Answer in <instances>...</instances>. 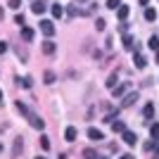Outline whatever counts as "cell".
<instances>
[{"label": "cell", "mask_w": 159, "mask_h": 159, "mask_svg": "<svg viewBox=\"0 0 159 159\" xmlns=\"http://www.w3.org/2000/svg\"><path fill=\"white\" fill-rule=\"evenodd\" d=\"M119 5H121V0H107V7H109V10H119Z\"/></svg>", "instance_id": "obj_25"}, {"label": "cell", "mask_w": 159, "mask_h": 159, "mask_svg": "<svg viewBox=\"0 0 159 159\" xmlns=\"http://www.w3.org/2000/svg\"><path fill=\"white\" fill-rule=\"evenodd\" d=\"M88 138L90 140H102L105 135H102V131H98V128H88Z\"/></svg>", "instance_id": "obj_9"}, {"label": "cell", "mask_w": 159, "mask_h": 159, "mask_svg": "<svg viewBox=\"0 0 159 159\" xmlns=\"http://www.w3.org/2000/svg\"><path fill=\"white\" fill-rule=\"evenodd\" d=\"M0 152H2V145H0Z\"/></svg>", "instance_id": "obj_38"}, {"label": "cell", "mask_w": 159, "mask_h": 159, "mask_svg": "<svg viewBox=\"0 0 159 159\" xmlns=\"http://www.w3.org/2000/svg\"><path fill=\"white\" fill-rule=\"evenodd\" d=\"M83 159H98V152L95 150H83Z\"/></svg>", "instance_id": "obj_22"}, {"label": "cell", "mask_w": 159, "mask_h": 159, "mask_svg": "<svg viewBox=\"0 0 159 159\" xmlns=\"http://www.w3.org/2000/svg\"><path fill=\"white\" fill-rule=\"evenodd\" d=\"M95 29H98V31H105V19H95Z\"/></svg>", "instance_id": "obj_27"}, {"label": "cell", "mask_w": 159, "mask_h": 159, "mask_svg": "<svg viewBox=\"0 0 159 159\" xmlns=\"http://www.w3.org/2000/svg\"><path fill=\"white\" fill-rule=\"evenodd\" d=\"M121 159H135V157H133V154H124Z\"/></svg>", "instance_id": "obj_32"}, {"label": "cell", "mask_w": 159, "mask_h": 159, "mask_svg": "<svg viewBox=\"0 0 159 159\" xmlns=\"http://www.w3.org/2000/svg\"><path fill=\"white\" fill-rule=\"evenodd\" d=\"M138 2H140V5H147V2H150V0H138Z\"/></svg>", "instance_id": "obj_34"}, {"label": "cell", "mask_w": 159, "mask_h": 159, "mask_svg": "<svg viewBox=\"0 0 159 159\" xmlns=\"http://www.w3.org/2000/svg\"><path fill=\"white\" fill-rule=\"evenodd\" d=\"M135 100H138V93H133V90H131V93H128V95H126V98L121 100V109H126V107H131V105H135Z\"/></svg>", "instance_id": "obj_4"}, {"label": "cell", "mask_w": 159, "mask_h": 159, "mask_svg": "<svg viewBox=\"0 0 159 159\" xmlns=\"http://www.w3.org/2000/svg\"><path fill=\"white\" fill-rule=\"evenodd\" d=\"M124 143H126V145H135V143H138V135L131 133V131H124Z\"/></svg>", "instance_id": "obj_6"}, {"label": "cell", "mask_w": 159, "mask_h": 159, "mask_svg": "<svg viewBox=\"0 0 159 159\" xmlns=\"http://www.w3.org/2000/svg\"><path fill=\"white\" fill-rule=\"evenodd\" d=\"M43 79H45V83L50 86V83H55V81H57V76H55L52 71H45V76H43Z\"/></svg>", "instance_id": "obj_20"}, {"label": "cell", "mask_w": 159, "mask_h": 159, "mask_svg": "<svg viewBox=\"0 0 159 159\" xmlns=\"http://www.w3.org/2000/svg\"><path fill=\"white\" fill-rule=\"evenodd\" d=\"M100 159H107V157H100Z\"/></svg>", "instance_id": "obj_39"}, {"label": "cell", "mask_w": 159, "mask_h": 159, "mask_svg": "<svg viewBox=\"0 0 159 159\" xmlns=\"http://www.w3.org/2000/svg\"><path fill=\"white\" fill-rule=\"evenodd\" d=\"M116 79H119V74H116V71L109 74V79H107V88H116Z\"/></svg>", "instance_id": "obj_16"}, {"label": "cell", "mask_w": 159, "mask_h": 159, "mask_svg": "<svg viewBox=\"0 0 159 159\" xmlns=\"http://www.w3.org/2000/svg\"><path fill=\"white\" fill-rule=\"evenodd\" d=\"M26 119H29V124H31L33 128H43V126H45V121L40 119L38 114H33V112H29V114H26Z\"/></svg>", "instance_id": "obj_2"}, {"label": "cell", "mask_w": 159, "mask_h": 159, "mask_svg": "<svg viewBox=\"0 0 159 159\" xmlns=\"http://www.w3.org/2000/svg\"><path fill=\"white\" fill-rule=\"evenodd\" d=\"M124 48H126V50H133V38L131 36H124Z\"/></svg>", "instance_id": "obj_23"}, {"label": "cell", "mask_w": 159, "mask_h": 159, "mask_svg": "<svg viewBox=\"0 0 159 159\" xmlns=\"http://www.w3.org/2000/svg\"><path fill=\"white\" fill-rule=\"evenodd\" d=\"M2 52H7V43H5V40H0V55H2Z\"/></svg>", "instance_id": "obj_30"}, {"label": "cell", "mask_w": 159, "mask_h": 159, "mask_svg": "<svg viewBox=\"0 0 159 159\" xmlns=\"http://www.w3.org/2000/svg\"><path fill=\"white\" fill-rule=\"evenodd\" d=\"M0 102H2V90H0Z\"/></svg>", "instance_id": "obj_35"}, {"label": "cell", "mask_w": 159, "mask_h": 159, "mask_svg": "<svg viewBox=\"0 0 159 159\" xmlns=\"http://www.w3.org/2000/svg\"><path fill=\"white\" fill-rule=\"evenodd\" d=\"M150 133H152V138H159V124H152V126H150Z\"/></svg>", "instance_id": "obj_26"}, {"label": "cell", "mask_w": 159, "mask_h": 159, "mask_svg": "<svg viewBox=\"0 0 159 159\" xmlns=\"http://www.w3.org/2000/svg\"><path fill=\"white\" fill-rule=\"evenodd\" d=\"M143 116H145V119H152V116H154V105H152V102H150V105H145V109H143Z\"/></svg>", "instance_id": "obj_12"}, {"label": "cell", "mask_w": 159, "mask_h": 159, "mask_svg": "<svg viewBox=\"0 0 159 159\" xmlns=\"http://www.w3.org/2000/svg\"><path fill=\"white\" fill-rule=\"evenodd\" d=\"M62 14H64V7H62V5H52V17H57V19H60Z\"/></svg>", "instance_id": "obj_18"}, {"label": "cell", "mask_w": 159, "mask_h": 159, "mask_svg": "<svg viewBox=\"0 0 159 159\" xmlns=\"http://www.w3.org/2000/svg\"><path fill=\"white\" fill-rule=\"evenodd\" d=\"M79 2H86V0H79Z\"/></svg>", "instance_id": "obj_37"}, {"label": "cell", "mask_w": 159, "mask_h": 159, "mask_svg": "<svg viewBox=\"0 0 159 159\" xmlns=\"http://www.w3.org/2000/svg\"><path fill=\"white\" fill-rule=\"evenodd\" d=\"M45 10H48V7H45V2H40V0L31 5V12H33V14H43Z\"/></svg>", "instance_id": "obj_7"}, {"label": "cell", "mask_w": 159, "mask_h": 159, "mask_svg": "<svg viewBox=\"0 0 159 159\" xmlns=\"http://www.w3.org/2000/svg\"><path fill=\"white\" fill-rule=\"evenodd\" d=\"M66 12H69V17H79V14H86V12H83V10H79V7H69V10H66Z\"/></svg>", "instance_id": "obj_19"}, {"label": "cell", "mask_w": 159, "mask_h": 159, "mask_svg": "<svg viewBox=\"0 0 159 159\" xmlns=\"http://www.w3.org/2000/svg\"><path fill=\"white\" fill-rule=\"evenodd\" d=\"M152 159H159V150H157V152H154V154H152Z\"/></svg>", "instance_id": "obj_33"}, {"label": "cell", "mask_w": 159, "mask_h": 159, "mask_svg": "<svg viewBox=\"0 0 159 159\" xmlns=\"http://www.w3.org/2000/svg\"><path fill=\"white\" fill-rule=\"evenodd\" d=\"M76 135H79V131H76L74 126H69V128L64 131V138L69 140V143H74V140H76Z\"/></svg>", "instance_id": "obj_8"}, {"label": "cell", "mask_w": 159, "mask_h": 159, "mask_svg": "<svg viewBox=\"0 0 159 159\" xmlns=\"http://www.w3.org/2000/svg\"><path fill=\"white\" fill-rule=\"evenodd\" d=\"M17 81H19L24 88H31V86H33V79H31V76H26V79H17Z\"/></svg>", "instance_id": "obj_21"}, {"label": "cell", "mask_w": 159, "mask_h": 159, "mask_svg": "<svg viewBox=\"0 0 159 159\" xmlns=\"http://www.w3.org/2000/svg\"><path fill=\"white\" fill-rule=\"evenodd\" d=\"M133 62H135V66H138V69H145V66H147V60H145L140 52L135 55V60H133Z\"/></svg>", "instance_id": "obj_13"}, {"label": "cell", "mask_w": 159, "mask_h": 159, "mask_svg": "<svg viewBox=\"0 0 159 159\" xmlns=\"http://www.w3.org/2000/svg\"><path fill=\"white\" fill-rule=\"evenodd\" d=\"M145 19L147 21H154V19H157V12H154L152 7H147V10H145Z\"/></svg>", "instance_id": "obj_17"}, {"label": "cell", "mask_w": 159, "mask_h": 159, "mask_svg": "<svg viewBox=\"0 0 159 159\" xmlns=\"http://www.w3.org/2000/svg\"><path fill=\"white\" fill-rule=\"evenodd\" d=\"M14 21H17V24L21 26V24H24V14H17V17H14Z\"/></svg>", "instance_id": "obj_31"}, {"label": "cell", "mask_w": 159, "mask_h": 159, "mask_svg": "<svg viewBox=\"0 0 159 159\" xmlns=\"http://www.w3.org/2000/svg\"><path fill=\"white\" fill-rule=\"evenodd\" d=\"M21 38L26 40V43H31V40H33V29L24 26V29H21Z\"/></svg>", "instance_id": "obj_11"}, {"label": "cell", "mask_w": 159, "mask_h": 159, "mask_svg": "<svg viewBox=\"0 0 159 159\" xmlns=\"http://www.w3.org/2000/svg\"><path fill=\"white\" fill-rule=\"evenodd\" d=\"M43 52H45V55L55 52V43H52V40H45V43H43Z\"/></svg>", "instance_id": "obj_14"}, {"label": "cell", "mask_w": 159, "mask_h": 159, "mask_svg": "<svg viewBox=\"0 0 159 159\" xmlns=\"http://www.w3.org/2000/svg\"><path fill=\"white\" fill-rule=\"evenodd\" d=\"M128 90H131V83H128V81H124V83H121V86L112 88V93H114V98H116V100H119V98H124V95H126Z\"/></svg>", "instance_id": "obj_1"}, {"label": "cell", "mask_w": 159, "mask_h": 159, "mask_svg": "<svg viewBox=\"0 0 159 159\" xmlns=\"http://www.w3.org/2000/svg\"><path fill=\"white\" fill-rule=\"evenodd\" d=\"M128 12H131V10H128V5H119V10H116V14H119V19H121V21H126Z\"/></svg>", "instance_id": "obj_10"}, {"label": "cell", "mask_w": 159, "mask_h": 159, "mask_svg": "<svg viewBox=\"0 0 159 159\" xmlns=\"http://www.w3.org/2000/svg\"><path fill=\"white\" fill-rule=\"evenodd\" d=\"M10 7H12V10H19V7H21V0H10Z\"/></svg>", "instance_id": "obj_29"}, {"label": "cell", "mask_w": 159, "mask_h": 159, "mask_svg": "<svg viewBox=\"0 0 159 159\" xmlns=\"http://www.w3.org/2000/svg\"><path fill=\"white\" fill-rule=\"evenodd\" d=\"M40 31H43L48 38H50V36L55 33V24H52L50 19H43V21H40Z\"/></svg>", "instance_id": "obj_3"}, {"label": "cell", "mask_w": 159, "mask_h": 159, "mask_svg": "<svg viewBox=\"0 0 159 159\" xmlns=\"http://www.w3.org/2000/svg\"><path fill=\"white\" fill-rule=\"evenodd\" d=\"M147 45L152 48V50H159V38H157V36H152V38H150V43H147Z\"/></svg>", "instance_id": "obj_24"}, {"label": "cell", "mask_w": 159, "mask_h": 159, "mask_svg": "<svg viewBox=\"0 0 159 159\" xmlns=\"http://www.w3.org/2000/svg\"><path fill=\"white\" fill-rule=\"evenodd\" d=\"M112 131H114V133H124V131H126L124 121H112Z\"/></svg>", "instance_id": "obj_15"}, {"label": "cell", "mask_w": 159, "mask_h": 159, "mask_svg": "<svg viewBox=\"0 0 159 159\" xmlns=\"http://www.w3.org/2000/svg\"><path fill=\"white\" fill-rule=\"evenodd\" d=\"M40 147H43V150H48V147H50V140H48L45 135H43V138H40Z\"/></svg>", "instance_id": "obj_28"}, {"label": "cell", "mask_w": 159, "mask_h": 159, "mask_svg": "<svg viewBox=\"0 0 159 159\" xmlns=\"http://www.w3.org/2000/svg\"><path fill=\"white\" fill-rule=\"evenodd\" d=\"M21 147H24V140L21 138H14V145H12V159H17L21 154Z\"/></svg>", "instance_id": "obj_5"}, {"label": "cell", "mask_w": 159, "mask_h": 159, "mask_svg": "<svg viewBox=\"0 0 159 159\" xmlns=\"http://www.w3.org/2000/svg\"><path fill=\"white\" fill-rule=\"evenodd\" d=\"M36 159H45V157H36Z\"/></svg>", "instance_id": "obj_36"}]
</instances>
